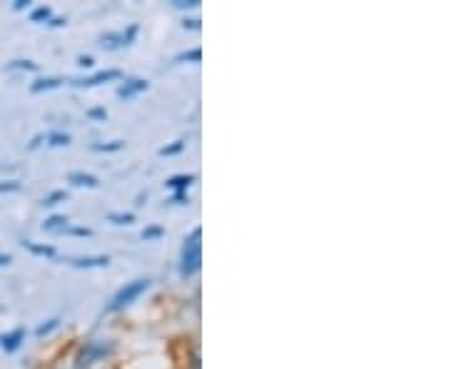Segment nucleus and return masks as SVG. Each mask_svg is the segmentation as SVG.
<instances>
[{
  "instance_id": "1",
  "label": "nucleus",
  "mask_w": 449,
  "mask_h": 369,
  "mask_svg": "<svg viewBox=\"0 0 449 369\" xmlns=\"http://www.w3.org/2000/svg\"><path fill=\"white\" fill-rule=\"evenodd\" d=\"M202 230L195 227L182 242V254H180V274L182 277H192L202 264Z\"/></svg>"
},
{
  "instance_id": "2",
  "label": "nucleus",
  "mask_w": 449,
  "mask_h": 369,
  "mask_svg": "<svg viewBox=\"0 0 449 369\" xmlns=\"http://www.w3.org/2000/svg\"><path fill=\"white\" fill-rule=\"evenodd\" d=\"M150 287V280H135V282H127L125 287H120V290L115 292V297L110 300V305H107V310L110 312H117V310H125L127 305H132V302L138 300L140 295H143L145 290Z\"/></svg>"
},
{
  "instance_id": "3",
  "label": "nucleus",
  "mask_w": 449,
  "mask_h": 369,
  "mask_svg": "<svg viewBox=\"0 0 449 369\" xmlns=\"http://www.w3.org/2000/svg\"><path fill=\"white\" fill-rule=\"evenodd\" d=\"M135 37H138V25H135V23H130V25L122 28V30H112V33L100 35V45L105 50L127 48V45H132V42H135Z\"/></svg>"
},
{
  "instance_id": "4",
  "label": "nucleus",
  "mask_w": 449,
  "mask_h": 369,
  "mask_svg": "<svg viewBox=\"0 0 449 369\" xmlns=\"http://www.w3.org/2000/svg\"><path fill=\"white\" fill-rule=\"evenodd\" d=\"M112 349V342H107V339H93V342H85L83 352L78 354V367H90L93 362H98V359H103L105 354H110Z\"/></svg>"
},
{
  "instance_id": "5",
  "label": "nucleus",
  "mask_w": 449,
  "mask_h": 369,
  "mask_svg": "<svg viewBox=\"0 0 449 369\" xmlns=\"http://www.w3.org/2000/svg\"><path fill=\"white\" fill-rule=\"evenodd\" d=\"M120 70L110 68V70H98V73L88 75V78H75L70 80V83L75 85V88H95V85H103V83H110V80H117L120 78Z\"/></svg>"
},
{
  "instance_id": "6",
  "label": "nucleus",
  "mask_w": 449,
  "mask_h": 369,
  "mask_svg": "<svg viewBox=\"0 0 449 369\" xmlns=\"http://www.w3.org/2000/svg\"><path fill=\"white\" fill-rule=\"evenodd\" d=\"M148 90V80L143 78H125L122 85L117 88V98H132V95H140Z\"/></svg>"
},
{
  "instance_id": "7",
  "label": "nucleus",
  "mask_w": 449,
  "mask_h": 369,
  "mask_svg": "<svg viewBox=\"0 0 449 369\" xmlns=\"http://www.w3.org/2000/svg\"><path fill=\"white\" fill-rule=\"evenodd\" d=\"M23 342H25V329L23 327H16L13 332L0 334V347L6 349V352H16Z\"/></svg>"
},
{
  "instance_id": "8",
  "label": "nucleus",
  "mask_w": 449,
  "mask_h": 369,
  "mask_svg": "<svg viewBox=\"0 0 449 369\" xmlns=\"http://www.w3.org/2000/svg\"><path fill=\"white\" fill-rule=\"evenodd\" d=\"M107 262H110V257H107V254H95V257H70L68 259V264H73V267H83V269L107 267Z\"/></svg>"
},
{
  "instance_id": "9",
  "label": "nucleus",
  "mask_w": 449,
  "mask_h": 369,
  "mask_svg": "<svg viewBox=\"0 0 449 369\" xmlns=\"http://www.w3.org/2000/svg\"><path fill=\"white\" fill-rule=\"evenodd\" d=\"M68 182L73 184V187H98V177L90 172H70L68 175Z\"/></svg>"
},
{
  "instance_id": "10",
  "label": "nucleus",
  "mask_w": 449,
  "mask_h": 369,
  "mask_svg": "<svg viewBox=\"0 0 449 369\" xmlns=\"http://www.w3.org/2000/svg\"><path fill=\"white\" fill-rule=\"evenodd\" d=\"M192 182H195V175H175V177H170L165 184H168L170 190H175V192H185Z\"/></svg>"
},
{
  "instance_id": "11",
  "label": "nucleus",
  "mask_w": 449,
  "mask_h": 369,
  "mask_svg": "<svg viewBox=\"0 0 449 369\" xmlns=\"http://www.w3.org/2000/svg\"><path fill=\"white\" fill-rule=\"evenodd\" d=\"M70 225V220L65 215H50L48 220L42 222V230H48V233H63L65 227Z\"/></svg>"
},
{
  "instance_id": "12",
  "label": "nucleus",
  "mask_w": 449,
  "mask_h": 369,
  "mask_svg": "<svg viewBox=\"0 0 449 369\" xmlns=\"http://www.w3.org/2000/svg\"><path fill=\"white\" fill-rule=\"evenodd\" d=\"M23 247H25L28 252L37 254V257H55V247H50V245H37V242H33V240H25Z\"/></svg>"
},
{
  "instance_id": "13",
  "label": "nucleus",
  "mask_w": 449,
  "mask_h": 369,
  "mask_svg": "<svg viewBox=\"0 0 449 369\" xmlns=\"http://www.w3.org/2000/svg\"><path fill=\"white\" fill-rule=\"evenodd\" d=\"M60 83H63V80H60V78H37L35 83L30 85V93H42V90L60 88Z\"/></svg>"
},
{
  "instance_id": "14",
  "label": "nucleus",
  "mask_w": 449,
  "mask_h": 369,
  "mask_svg": "<svg viewBox=\"0 0 449 369\" xmlns=\"http://www.w3.org/2000/svg\"><path fill=\"white\" fill-rule=\"evenodd\" d=\"M45 143L50 148H63V145L70 143V135L68 132H45Z\"/></svg>"
},
{
  "instance_id": "15",
  "label": "nucleus",
  "mask_w": 449,
  "mask_h": 369,
  "mask_svg": "<svg viewBox=\"0 0 449 369\" xmlns=\"http://www.w3.org/2000/svg\"><path fill=\"white\" fill-rule=\"evenodd\" d=\"M107 222H112V225H130V222H135V215L132 212H110Z\"/></svg>"
},
{
  "instance_id": "16",
  "label": "nucleus",
  "mask_w": 449,
  "mask_h": 369,
  "mask_svg": "<svg viewBox=\"0 0 449 369\" xmlns=\"http://www.w3.org/2000/svg\"><path fill=\"white\" fill-rule=\"evenodd\" d=\"M65 200H68V192H65V190H55V192H50V195L42 197V205L53 207V205H58V202H65Z\"/></svg>"
},
{
  "instance_id": "17",
  "label": "nucleus",
  "mask_w": 449,
  "mask_h": 369,
  "mask_svg": "<svg viewBox=\"0 0 449 369\" xmlns=\"http://www.w3.org/2000/svg\"><path fill=\"white\" fill-rule=\"evenodd\" d=\"M50 18H53V11H50L48 6H40V8H35V11H33V16H30V20L33 23H48Z\"/></svg>"
},
{
  "instance_id": "18",
  "label": "nucleus",
  "mask_w": 449,
  "mask_h": 369,
  "mask_svg": "<svg viewBox=\"0 0 449 369\" xmlns=\"http://www.w3.org/2000/svg\"><path fill=\"white\" fill-rule=\"evenodd\" d=\"M93 150H95V153H117V150H122V143L120 140H112V143H95Z\"/></svg>"
},
{
  "instance_id": "19",
  "label": "nucleus",
  "mask_w": 449,
  "mask_h": 369,
  "mask_svg": "<svg viewBox=\"0 0 449 369\" xmlns=\"http://www.w3.org/2000/svg\"><path fill=\"white\" fill-rule=\"evenodd\" d=\"M60 235H73V238H90V235H93V230H88V227H73V225H68Z\"/></svg>"
},
{
  "instance_id": "20",
  "label": "nucleus",
  "mask_w": 449,
  "mask_h": 369,
  "mask_svg": "<svg viewBox=\"0 0 449 369\" xmlns=\"http://www.w3.org/2000/svg\"><path fill=\"white\" fill-rule=\"evenodd\" d=\"M177 60L182 63V60H190V63H200L202 60V50L200 48H192V50H185V53H180Z\"/></svg>"
},
{
  "instance_id": "21",
  "label": "nucleus",
  "mask_w": 449,
  "mask_h": 369,
  "mask_svg": "<svg viewBox=\"0 0 449 369\" xmlns=\"http://www.w3.org/2000/svg\"><path fill=\"white\" fill-rule=\"evenodd\" d=\"M8 68L11 70H35L37 65L30 63V60H13V63H8Z\"/></svg>"
},
{
  "instance_id": "22",
  "label": "nucleus",
  "mask_w": 449,
  "mask_h": 369,
  "mask_svg": "<svg viewBox=\"0 0 449 369\" xmlns=\"http://www.w3.org/2000/svg\"><path fill=\"white\" fill-rule=\"evenodd\" d=\"M58 324H60V322H58V320H48V322H45V324H40V327H37V329H35V334H37V337H42V334H48V332H53V329H55V327H58Z\"/></svg>"
},
{
  "instance_id": "23",
  "label": "nucleus",
  "mask_w": 449,
  "mask_h": 369,
  "mask_svg": "<svg viewBox=\"0 0 449 369\" xmlns=\"http://www.w3.org/2000/svg\"><path fill=\"white\" fill-rule=\"evenodd\" d=\"M165 230L163 227H145L143 230V240H153V238H163Z\"/></svg>"
},
{
  "instance_id": "24",
  "label": "nucleus",
  "mask_w": 449,
  "mask_h": 369,
  "mask_svg": "<svg viewBox=\"0 0 449 369\" xmlns=\"http://www.w3.org/2000/svg\"><path fill=\"white\" fill-rule=\"evenodd\" d=\"M182 148H185V143H182V140H175L173 145H168V148L160 150V155H175V153H180Z\"/></svg>"
},
{
  "instance_id": "25",
  "label": "nucleus",
  "mask_w": 449,
  "mask_h": 369,
  "mask_svg": "<svg viewBox=\"0 0 449 369\" xmlns=\"http://www.w3.org/2000/svg\"><path fill=\"white\" fill-rule=\"evenodd\" d=\"M200 18H182V28H187V30H200Z\"/></svg>"
},
{
  "instance_id": "26",
  "label": "nucleus",
  "mask_w": 449,
  "mask_h": 369,
  "mask_svg": "<svg viewBox=\"0 0 449 369\" xmlns=\"http://www.w3.org/2000/svg\"><path fill=\"white\" fill-rule=\"evenodd\" d=\"M16 190H21V182H16V180L0 182V192H16Z\"/></svg>"
},
{
  "instance_id": "27",
  "label": "nucleus",
  "mask_w": 449,
  "mask_h": 369,
  "mask_svg": "<svg viewBox=\"0 0 449 369\" xmlns=\"http://www.w3.org/2000/svg\"><path fill=\"white\" fill-rule=\"evenodd\" d=\"M88 117H95V120H105L107 112L103 110V107H93V110H88Z\"/></svg>"
},
{
  "instance_id": "28",
  "label": "nucleus",
  "mask_w": 449,
  "mask_h": 369,
  "mask_svg": "<svg viewBox=\"0 0 449 369\" xmlns=\"http://www.w3.org/2000/svg\"><path fill=\"white\" fill-rule=\"evenodd\" d=\"M173 6L175 8H185V11H187V8H197V0H175Z\"/></svg>"
},
{
  "instance_id": "29",
  "label": "nucleus",
  "mask_w": 449,
  "mask_h": 369,
  "mask_svg": "<svg viewBox=\"0 0 449 369\" xmlns=\"http://www.w3.org/2000/svg\"><path fill=\"white\" fill-rule=\"evenodd\" d=\"M93 63H95V60L90 58V55H80V58H78V65H80V68H93Z\"/></svg>"
},
{
  "instance_id": "30",
  "label": "nucleus",
  "mask_w": 449,
  "mask_h": 369,
  "mask_svg": "<svg viewBox=\"0 0 449 369\" xmlns=\"http://www.w3.org/2000/svg\"><path fill=\"white\" fill-rule=\"evenodd\" d=\"M173 202H175V205H182V202H187V195H185V192H175Z\"/></svg>"
},
{
  "instance_id": "31",
  "label": "nucleus",
  "mask_w": 449,
  "mask_h": 369,
  "mask_svg": "<svg viewBox=\"0 0 449 369\" xmlns=\"http://www.w3.org/2000/svg\"><path fill=\"white\" fill-rule=\"evenodd\" d=\"M11 262H13L11 254H3V252H0V267H6V264H11Z\"/></svg>"
},
{
  "instance_id": "32",
  "label": "nucleus",
  "mask_w": 449,
  "mask_h": 369,
  "mask_svg": "<svg viewBox=\"0 0 449 369\" xmlns=\"http://www.w3.org/2000/svg\"><path fill=\"white\" fill-rule=\"evenodd\" d=\"M48 25H53V28H60V25H65V18H50V23Z\"/></svg>"
},
{
  "instance_id": "33",
  "label": "nucleus",
  "mask_w": 449,
  "mask_h": 369,
  "mask_svg": "<svg viewBox=\"0 0 449 369\" xmlns=\"http://www.w3.org/2000/svg\"><path fill=\"white\" fill-rule=\"evenodd\" d=\"M28 6H30L28 0H18V3H16V11H23V8H28Z\"/></svg>"
}]
</instances>
